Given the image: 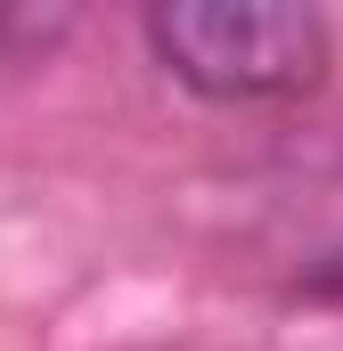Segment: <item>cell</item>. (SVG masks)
<instances>
[{
  "instance_id": "1",
  "label": "cell",
  "mask_w": 343,
  "mask_h": 351,
  "mask_svg": "<svg viewBox=\"0 0 343 351\" xmlns=\"http://www.w3.org/2000/svg\"><path fill=\"white\" fill-rule=\"evenodd\" d=\"M147 49L172 82L221 106H278L327 74V16L278 0H172L147 8Z\"/></svg>"
}]
</instances>
